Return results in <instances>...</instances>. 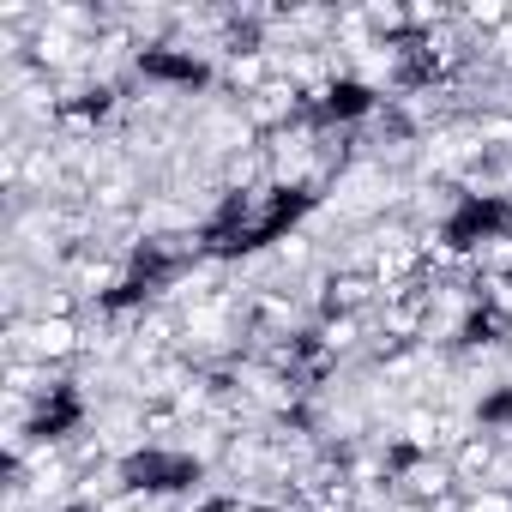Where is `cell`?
<instances>
[{"label": "cell", "instance_id": "cell-2", "mask_svg": "<svg viewBox=\"0 0 512 512\" xmlns=\"http://www.w3.org/2000/svg\"><path fill=\"white\" fill-rule=\"evenodd\" d=\"M506 356H512V320H506Z\"/></svg>", "mask_w": 512, "mask_h": 512}, {"label": "cell", "instance_id": "cell-1", "mask_svg": "<svg viewBox=\"0 0 512 512\" xmlns=\"http://www.w3.org/2000/svg\"><path fill=\"white\" fill-rule=\"evenodd\" d=\"M85 356V326L79 320H7V362H43L67 374V362Z\"/></svg>", "mask_w": 512, "mask_h": 512}]
</instances>
